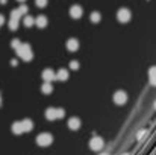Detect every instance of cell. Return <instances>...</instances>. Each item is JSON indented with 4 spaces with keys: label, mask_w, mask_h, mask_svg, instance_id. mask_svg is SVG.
<instances>
[{
    "label": "cell",
    "mask_w": 156,
    "mask_h": 155,
    "mask_svg": "<svg viewBox=\"0 0 156 155\" xmlns=\"http://www.w3.org/2000/svg\"><path fill=\"white\" fill-rule=\"evenodd\" d=\"M68 128L73 129V131L79 129V128H80V119H77V117H71V119L68 120Z\"/></svg>",
    "instance_id": "obj_9"
},
{
    "label": "cell",
    "mask_w": 156,
    "mask_h": 155,
    "mask_svg": "<svg viewBox=\"0 0 156 155\" xmlns=\"http://www.w3.org/2000/svg\"><path fill=\"white\" fill-rule=\"evenodd\" d=\"M12 132L14 134H21L23 132V126H21V122H15L14 125H12Z\"/></svg>",
    "instance_id": "obj_16"
},
{
    "label": "cell",
    "mask_w": 156,
    "mask_h": 155,
    "mask_svg": "<svg viewBox=\"0 0 156 155\" xmlns=\"http://www.w3.org/2000/svg\"><path fill=\"white\" fill-rule=\"evenodd\" d=\"M103 145H105V142H103V138H100V137H93L91 142H90V148L93 151H100L103 148Z\"/></svg>",
    "instance_id": "obj_5"
},
{
    "label": "cell",
    "mask_w": 156,
    "mask_h": 155,
    "mask_svg": "<svg viewBox=\"0 0 156 155\" xmlns=\"http://www.w3.org/2000/svg\"><path fill=\"white\" fill-rule=\"evenodd\" d=\"M46 117L49 120H56V108H49L46 111Z\"/></svg>",
    "instance_id": "obj_17"
},
{
    "label": "cell",
    "mask_w": 156,
    "mask_h": 155,
    "mask_svg": "<svg viewBox=\"0 0 156 155\" xmlns=\"http://www.w3.org/2000/svg\"><path fill=\"white\" fill-rule=\"evenodd\" d=\"M130 17H132V14H130V11H129L127 8H121V9L117 12V20H118L120 23H127V21L130 20Z\"/></svg>",
    "instance_id": "obj_3"
},
{
    "label": "cell",
    "mask_w": 156,
    "mask_h": 155,
    "mask_svg": "<svg viewBox=\"0 0 156 155\" xmlns=\"http://www.w3.org/2000/svg\"><path fill=\"white\" fill-rule=\"evenodd\" d=\"M149 81H150L152 85L156 87V67H152V68L149 70Z\"/></svg>",
    "instance_id": "obj_14"
},
{
    "label": "cell",
    "mask_w": 156,
    "mask_h": 155,
    "mask_svg": "<svg viewBox=\"0 0 156 155\" xmlns=\"http://www.w3.org/2000/svg\"><path fill=\"white\" fill-rule=\"evenodd\" d=\"M20 17H21V14H20V11H18V8H17V9H12V11H11V18H15V20H20Z\"/></svg>",
    "instance_id": "obj_20"
},
{
    "label": "cell",
    "mask_w": 156,
    "mask_h": 155,
    "mask_svg": "<svg viewBox=\"0 0 156 155\" xmlns=\"http://www.w3.org/2000/svg\"><path fill=\"white\" fill-rule=\"evenodd\" d=\"M64 116H65L64 109H62V108H56V119H62Z\"/></svg>",
    "instance_id": "obj_21"
},
{
    "label": "cell",
    "mask_w": 156,
    "mask_h": 155,
    "mask_svg": "<svg viewBox=\"0 0 156 155\" xmlns=\"http://www.w3.org/2000/svg\"><path fill=\"white\" fill-rule=\"evenodd\" d=\"M102 155H108V154H102Z\"/></svg>",
    "instance_id": "obj_30"
},
{
    "label": "cell",
    "mask_w": 156,
    "mask_h": 155,
    "mask_svg": "<svg viewBox=\"0 0 156 155\" xmlns=\"http://www.w3.org/2000/svg\"><path fill=\"white\" fill-rule=\"evenodd\" d=\"M70 15L73 17V18H80L82 17V14H83V9H82V6L80 5H73L71 8H70Z\"/></svg>",
    "instance_id": "obj_6"
},
{
    "label": "cell",
    "mask_w": 156,
    "mask_h": 155,
    "mask_svg": "<svg viewBox=\"0 0 156 155\" xmlns=\"http://www.w3.org/2000/svg\"><path fill=\"white\" fill-rule=\"evenodd\" d=\"M18 2H26V0H18Z\"/></svg>",
    "instance_id": "obj_29"
},
{
    "label": "cell",
    "mask_w": 156,
    "mask_h": 155,
    "mask_svg": "<svg viewBox=\"0 0 156 155\" xmlns=\"http://www.w3.org/2000/svg\"><path fill=\"white\" fill-rule=\"evenodd\" d=\"M41 91L44 93V94H50L53 91V87H52V84L49 82V81H46L43 85H41Z\"/></svg>",
    "instance_id": "obj_13"
},
{
    "label": "cell",
    "mask_w": 156,
    "mask_h": 155,
    "mask_svg": "<svg viewBox=\"0 0 156 155\" xmlns=\"http://www.w3.org/2000/svg\"><path fill=\"white\" fill-rule=\"evenodd\" d=\"M144 135H146V131H140V132H138V138H140V140H141Z\"/></svg>",
    "instance_id": "obj_26"
},
{
    "label": "cell",
    "mask_w": 156,
    "mask_h": 155,
    "mask_svg": "<svg viewBox=\"0 0 156 155\" xmlns=\"http://www.w3.org/2000/svg\"><path fill=\"white\" fill-rule=\"evenodd\" d=\"M3 24H5V17L0 14V26H3Z\"/></svg>",
    "instance_id": "obj_27"
},
{
    "label": "cell",
    "mask_w": 156,
    "mask_h": 155,
    "mask_svg": "<svg viewBox=\"0 0 156 155\" xmlns=\"http://www.w3.org/2000/svg\"><path fill=\"white\" fill-rule=\"evenodd\" d=\"M15 50H17V55H18L23 61H30V59L34 58L32 47H30V44H27V43H21Z\"/></svg>",
    "instance_id": "obj_1"
},
{
    "label": "cell",
    "mask_w": 156,
    "mask_h": 155,
    "mask_svg": "<svg viewBox=\"0 0 156 155\" xmlns=\"http://www.w3.org/2000/svg\"><path fill=\"white\" fill-rule=\"evenodd\" d=\"M18 11H20L21 15H26V14H27V6H26V5H21V6L18 8Z\"/></svg>",
    "instance_id": "obj_23"
},
{
    "label": "cell",
    "mask_w": 156,
    "mask_h": 155,
    "mask_svg": "<svg viewBox=\"0 0 156 155\" xmlns=\"http://www.w3.org/2000/svg\"><path fill=\"white\" fill-rule=\"evenodd\" d=\"M35 24L38 26V28H46L47 26V17H44V15H38L37 18H35Z\"/></svg>",
    "instance_id": "obj_10"
},
{
    "label": "cell",
    "mask_w": 156,
    "mask_h": 155,
    "mask_svg": "<svg viewBox=\"0 0 156 155\" xmlns=\"http://www.w3.org/2000/svg\"><path fill=\"white\" fill-rule=\"evenodd\" d=\"M47 2H49V0H35V3H37L38 8H44V6H47Z\"/></svg>",
    "instance_id": "obj_22"
},
{
    "label": "cell",
    "mask_w": 156,
    "mask_h": 155,
    "mask_svg": "<svg viewBox=\"0 0 156 155\" xmlns=\"http://www.w3.org/2000/svg\"><path fill=\"white\" fill-rule=\"evenodd\" d=\"M153 108H155V109H156V102H155V103H153Z\"/></svg>",
    "instance_id": "obj_28"
},
{
    "label": "cell",
    "mask_w": 156,
    "mask_h": 155,
    "mask_svg": "<svg viewBox=\"0 0 156 155\" xmlns=\"http://www.w3.org/2000/svg\"><path fill=\"white\" fill-rule=\"evenodd\" d=\"M56 79H59V81H67V79H68V70H67V68L58 70V72H56Z\"/></svg>",
    "instance_id": "obj_11"
},
{
    "label": "cell",
    "mask_w": 156,
    "mask_h": 155,
    "mask_svg": "<svg viewBox=\"0 0 156 155\" xmlns=\"http://www.w3.org/2000/svg\"><path fill=\"white\" fill-rule=\"evenodd\" d=\"M23 23H24V26H26V28H30V26H34V24H35V18H34V17H30V15H26V17H24V20H23Z\"/></svg>",
    "instance_id": "obj_18"
},
{
    "label": "cell",
    "mask_w": 156,
    "mask_h": 155,
    "mask_svg": "<svg viewBox=\"0 0 156 155\" xmlns=\"http://www.w3.org/2000/svg\"><path fill=\"white\" fill-rule=\"evenodd\" d=\"M114 102L117 103V105H124V103L127 102V93L123 91V90L115 91L114 93Z\"/></svg>",
    "instance_id": "obj_4"
},
{
    "label": "cell",
    "mask_w": 156,
    "mask_h": 155,
    "mask_svg": "<svg viewBox=\"0 0 156 155\" xmlns=\"http://www.w3.org/2000/svg\"><path fill=\"white\" fill-rule=\"evenodd\" d=\"M18 24H20V20L9 18V23H8V26H9V29H11V31H15V29L18 28Z\"/></svg>",
    "instance_id": "obj_19"
},
{
    "label": "cell",
    "mask_w": 156,
    "mask_h": 155,
    "mask_svg": "<svg viewBox=\"0 0 156 155\" xmlns=\"http://www.w3.org/2000/svg\"><path fill=\"white\" fill-rule=\"evenodd\" d=\"M70 68H71V70H77V68H79V62H77V61H71V62H70Z\"/></svg>",
    "instance_id": "obj_24"
},
{
    "label": "cell",
    "mask_w": 156,
    "mask_h": 155,
    "mask_svg": "<svg viewBox=\"0 0 156 155\" xmlns=\"http://www.w3.org/2000/svg\"><path fill=\"white\" fill-rule=\"evenodd\" d=\"M43 79L50 82L53 79H56V73L53 72L52 68H46V70H43Z\"/></svg>",
    "instance_id": "obj_8"
},
{
    "label": "cell",
    "mask_w": 156,
    "mask_h": 155,
    "mask_svg": "<svg viewBox=\"0 0 156 155\" xmlns=\"http://www.w3.org/2000/svg\"><path fill=\"white\" fill-rule=\"evenodd\" d=\"M20 44H21V41H20V40H12V41H11V46H12L14 49H17Z\"/></svg>",
    "instance_id": "obj_25"
},
{
    "label": "cell",
    "mask_w": 156,
    "mask_h": 155,
    "mask_svg": "<svg viewBox=\"0 0 156 155\" xmlns=\"http://www.w3.org/2000/svg\"><path fill=\"white\" fill-rule=\"evenodd\" d=\"M90 20H91V23H100V20H102V15H100V12H97V11H93V12H91V15H90Z\"/></svg>",
    "instance_id": "obj_15"
},
{
    "label": "cell",
    "mask_w": 156,
    "mask_h": 155,
    "mask_svg": "<svg viewBox=\"0 0 156 155\" xmlns=\"http://www.w3.org/2000/svg\"><path fill=\"white\" fill-rule=\"evenodd\" d=\"M65 46H67V50L76 52L77 49H79V41H77L76 38H70V40H67Z\"/></svg>",
    "instance_id": "obj_7"
},
{
    "label": "cell",
    "mask_w": 156,
    "mask_h": 155,
    "mask_svg": "<svg viewBox=\"0 0 156 155\" xmlns=\"http://www.w3.org/2000/svg\"><path fill=\"white\" fill-rule=\"evenodd\" d=\"M53 142V137L50 134H47V132H44V134H40L38 137H37V143L40 145V146H50Z\"/></svg>",
    "instance_id": "obj_2"
},
{
    "label": "cell",
    "mask_w": 156,
    "mask_h": 155,
    "mask_svg": "<svg viewBox=\"0 0 156 155\" xmlns=\"http://www.w3.org/2000/svg\"><path fill=\"white\" fill-rule=\"evenodd\" d=\"M21 126H23V132H29V131L34 129V123H32V120H29V119H24V120L21 122Z\"/></svg>",
    "instance_id": "obj_12"
}]
</instances>
